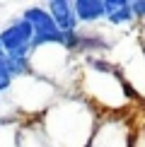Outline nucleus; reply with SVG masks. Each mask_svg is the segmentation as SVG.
<instances>
[{
    "instance_id": "1",
    "label": "nucleus",
    "mask_w": 145,
    "mask_h": 147,
    "mask_svg": "<svg viewBox=\"0 0 145 147\" xmlns=\"http://www.w3.org/2000/svg\"><path fill=\"white\" fill-rule=\"evenodd\" d=\"M24 22H29V27L34 29V41H32V51H36L39 46L44 44H58V46H65V34L60 32L53 22L51 12L44 10V7H29L24 10L22 15Z\"/></svg>"
},
{
    "instance_id": "2",
    "label": "nucleus",
    "mask_w": 145,
    "mask_h": 147,
    "mask_svg": "<svg viewBox=\"0 0 145 147\" xmlns=\"http://www.w3.org/2000/svg\"><path fill=\"white\" fill-rule=\"evenodd\" d=\"M0 41H3L5 53L24 51V48H29L32 41H34V29L29 27V22L17 20V22H12L10 27H5L3 32H0ZM29 51H32V48H29Z\"/></svg>"
},
{
    "instance_id": "3",
    "label": "nucleus",
    "mask_w": 145,
    "mask_h": 147,
    "mask_svg": "<svg viewBox=\"0 0 145 147\" xmlns=\"http://www.w3.org/2000/svg\"><path fill=\"white\" fill-rule=\"evenodd\" d=\"M48 12H51L56 27L60 29L63 34H72L77 29V17H75V10L68 0H51L48 3Z\"/></svg>"
},
{
    "instance_id": "4",
    "label": "nucleus",
    "mask_w": 145,
    "mask_h": 147,
    "mask_svg": "<svg viewBox=\"0 0 145 147\" xmlns=\"http://www.w3.org/2000/svg\"><path fill=\"white\" fill-rule=\"evenodd\" d=\"M104 17L111 24H128L133 22V12L128 0H104Z\"/></svg>"
},
{
    "instance_id": "5",
    "label": "nucleus",
    "mask_w": 145,
    "mask_h": 147,
    "mask_svg": "<svg viewBox=\"0 0 145 147\" xmlns=\"http://www.w3.org/2000/svg\"><path fill=\"white\" fill-rule=\"evenodd\" d=\"M75 17L82 22H97L104 17V0H75L72 3Z\"/></svg>"
},
{
    "instance_id": "6",
    "label": "nucleus",
    "mask_w": 145,
    "mask_h": 147,
    "mask_svg": "<svg viewBox=\"0 0 145 147\" xmlns=\"http://www.w3.org/2000/svg\"><path fill=\"white\" fill-rule=\"evenodd\" d=\"M131 12H133V17H145V0H133Z\"/></svg>"
},
{
    "instance_id": "7",
    "label": "nucleus",
    "mask_w": 145,
    "mask_h": 147,
    "mask_svg": "<svg viewBox=\"0 0 145 147\" xmlns=\"http://www.w3.org/2000/svg\"><path fill=\"white\" fill-rule=\"evenodd\" d=\"M10 82H12V77H7V75H0V92L10 89Z\"/></svg>"
},
{
    "instance_id": "8",
    "label": "nucleus",
    "mask_w": 145,
    "mask_h": 147,
    "mask_svg": "<svg viewBox=\"0 0 145 147\" xmlns=\"http://www.w3.org/2000/svg\"><path fill=\"white\" fill-rule=\"evenodd\" d=\"M0 58H7V53H5V48H3V41H0Z\"/></svg>"
}]
</instances>
